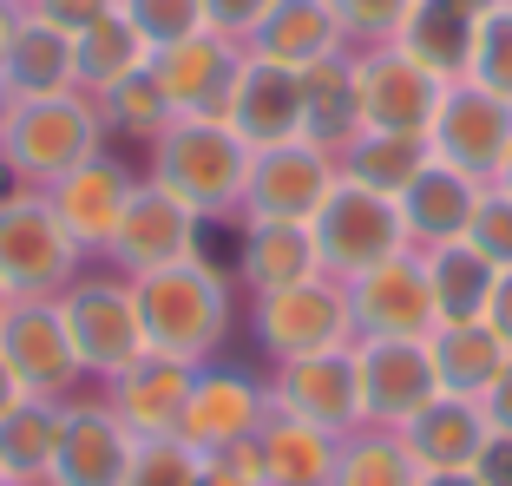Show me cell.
<instances>
[{
	"label": "cell",
	"instance_id": "1",
	"mask_svg": "<svg viewBox=\"0 0 512 486\" xmlns=\"http://www.w3.org/2000/svg\"><path fill=\"white\" fill-rule=\"evenodd\" d=\"M132 309H138L145 355L197 362L224 335L230 296H224V276H211L204 263H165V270H145V283L132 289Z\"/></svg>",
	"mask_w": 512,
	"mask_h": 486
},
{
	"label": "cell",
	"instance_id": "47",
	"mask_svg": "<svg viewBox=\"0 0 512 486\" xmlns=\"http://www.w3.org/2000/svg\"><path fill=\"white\" fill-rule=\"evenodd\" d=\"M414 486H480L473 473H427V480H414Z\"/></svg>",
	"mask_w": 512,
	"mask_h": 486
},
{
	"label": "cell",
	"instance_id": "46",
	"mask_svg": "<svg viewBox=\"0 0 512 486\" xmlns=\"http://www.w3.org/2000/svg\"><path fill=\"white\" fill-rule=\"evenodd\" d=\"M486 329H493L499 342L512 349V270H506V276L493 283V303H486Z\"/></svg>",
	"mask_w": 512,
	"mask_h": 486
},
{
	"label": "cell",
	"instance_id": "16",
	"mask_svg": "<svg viewBox=\"0 0 512 486\" xmlns=\"http://www.w3.org/2000/svg\"><path fill=\"white\" fill-rule=\"evenodd\" d=\"M355 316H362L375 335H414V342H421V335L440 322V303H434V283H427L421 263L388 257V263H375V270L362 276Z\"/></svg>",
	"mask_w": 512,
	"mask_h": 486
},
{
	"label": "cell",
	"instance_id": "13",
	"mask_svg": "<svg viewBox=\"0 0 512 486\" xmlns=\"http://www.w3.org/2000/svg\"><path fill=\"white\" fill-rule=\"evenodd\" d=\"M348 316L355 309L335 296V289L322 283H296V289H276V296H263V309H256V329H263V342H270L276 355H322L342 342Z\"/></svg>",
	"mask_w": 512,
	"mask_h": 486
},
{
	"label": "cell",
	"instance_id": "20",
	"mask_svg": "<svg viewBox=\"0 0 512 486\" xmlns=\"http://www.w3.org/2000/svg\"><path fill=\"white\" fill-rule=\"evenodd\" d=\"M401 53L414 66H427L434 79L460 73L473 60V33H480V14H467L460 0H407L401 14Z\"/></svg>",
	"mask_w": 512,
	"mask_h": 486
},
{
	"label": "cell",
	"instance_id": "50",
	"mask_svg": "<svg viewBox=\"0 0 512 486\" xmlns=\"http://www.w3.org/2000/svg\"><path fill=\"white\" fill-rule=\"evenodd\" d=\"M499 191H512V145H506V158H499Z\"/></svg>",
	"mask_w": 512,
	"mask_h": 486
},
{
	"label": "cell",
	"instance_id": "49",
	"mask_svg": "<svg viewBox=\"0 0 512 486\" xmlns=\"http://www.w3.org/2000/svg\"><path fill=\"white\" fill-rule=\"evenodd\" d=\"M197 486H243V480H230V473H217V467H197Z\"/></svg>",
	"mask_w": 512,
	"mask_h": 486
},
{
	"label": "cell",
	"instance_id": "51",
	"mask_svg": "<svg viewBox=\"0 0 512 486\" xmlns=\"http://www.w3.org/2000/svg\"><path fill=\"white\" fill-rule=\"evenodd\" d=\"M7 46H14V20L0 14V60H7Z\"/></svg>",
	"mask_w": 512,
	"mask_h": 486
},
{
	"label": "cell",
	"instance_id": "14",
	"mask_svg": "<svg viewBox=\"0 0 512 486\" xmlns=\"http://www.w3.org/2000/svg\"><path fill=\"white\" fill-rule=\"evenodd\" d=\"M66 335H73L79 362L119 368V375L138 362V355H145L138 309H132V296H125V289H112V283H92V289H79L73 303H66Z\"/></svg>",
	"mask_w": 512,
	"mask_h": 486
},
{
	"label": "cell",
	"instance_id": "23",
	"mask_svg": "<svg viewBox=\"0 0 512 486\" xmlns=\"http://www.w3.org/2000/svg\"><path fill=\"white\" fill-rule=\"evenodd\" d=\"M191 362H171V355H138L125 368V388H119V414L125 427L138 434H178V414L191 401Z\"/></svg>",
	"mask_w": 512,
	"mask_h": 486
},
{
	"label": "cell",
	"instance_id": "12",
	"mask_svg": "<svg viewBox=\"0 0 512 486\" xmlns=\"http://www.w3.org/2000/svg\"><path fill=\"white\" fill-rule=\"evenodd\" d=\"M0 362H7V375L20 381V395L66 388L73 368H79V349H73V335H66V316H53V309H40V303L14 309V316L0 322Z\"/></svg>",
	"mask_w": 512,
	"mask_h": 486
},
{
	"label": "cell",
	"instance_id": "40",
	"mask_svg": "<svg viewBox=\"0 0 512 486\" xmlns=\"http://www.w3.org/2000/svg\"><path fill=\"white\" fill-rule=\"evenodd\" d=\"M125 486H197L191 447H178V441H151V447H138L132 467H125Z\"/></svg>",
	"mask_w": 512,
	"mask_h": 486
},
{
	"label": "cell",
	"instance_id": "41",
	"mask_svg": "<svg viewBox=\"0 0 512 486\" xmlns=\"http://www.w3.org/2000/svg\"><path fill=\"white\" fill-rule=\"evenodd\" d=\"M119 0H40V20L46 27H60V33H86L92 20H106Z\"/></svg>",
	"mask_w": 512,
	"mask_h": 486
},
{
	"label": "cell",
	"instance_id": "27",
	"mask_svg": "<svg viewBox=\"0 0 512 486\" xmlns=\"http://www.w3.org/2000/svg\"><path fill=\"white\" fill-rule=\"evenodd\" d=\"M0 79H7L20 99H53V92H66V79H73V33L46 27V20L14 27V46H7V60H0Z\"/></svg>",
	"mask_w": 512,
	"mask_h": 486
},
{
	"label": "cell",
	"instance_id": "7",
	"mask_svg": "<svg viewBox=\"0 0 512 486\" xmlns=\"http://www.w3.org/2000/svg\"><path fill=\"white\" fill-rule=\"evenodd\" d=\"M73 230L60 224V211H46L33 198L0 204V283L7 289H46L73 270Z\"/></svg>",
	"mask_w": 512,
	"mask_h": 486
},
{
	"label": "cell",
	"instance_id": "26",
	"mask_svg": "<svg viewBox=\"0 0 512 486\" xmlns=\"http://www.w3.org/2000/svg\"><path fill=\"white\" fill-rule=\"evenodd\" d=\"M302 132H309V145H348V138L362 132V99H355V73L348 66L316 60V66H302Z\"/></svg>",
	"mask_w": 512,
	"mask_h": 486
},
{
	"label": "cell",
	"instance_id": "43",
	"mask_svg": "<svg viewBox=\"0 0 512 486\" xmlns=\"http://www.w3.org/2000/svg\"><path fill=\"white\" fill-rule=\"evenodd\" d=\"M407 0H335V20L348 27H401Z\"/></svg>",
	"mask_w": 512,
	"mask_h": 486
},
{
	"label": "cell",
	"instance_id": "28",
	"mask_svg": "<svg viewBox=\"0 0 512 486\" xmlns=\"http://www.w3.org/2000/svg\"><path fill=\"white\" fill-rule=\"evenodd\" d=\"M309 270H316V230H309V224H276V217H263V224L250 230L243 276H250L263 296L309 283Z\"/></svg>",
	"mask_w": 512,
	"mask_h": 486
},
{
	"label": "cell",
	"instance_id": "5",
	"mask_svg": "<svg viewBox=\"0 0 512 486\" xmlns=\"http://www.w3.org/2000/svg\"><path fill=\"white\" fill-rule=\"evenodd\" d=\"M7 152H14V165L33 171V178H66V171H79L92 158V112L73 106L66 92L27 99V106L14 112V125H7Z\"/></svg>",
	"mask_w": 512,
	"mask_h": 486
},
{
	"label": "cell",
	"instance_id": "17",
	"mask_svg": "<svg viewBox=\"0 0 512 486\" xmlns=\"http://www.w3.org/2000/svg\"><path fill=\"white\" fill-rule=\"evenodd\" d=\"M256 421H263V401H256L250 381L243 375H204V381H191V401H184V414H178V434H184V447L217 454V447L256 441Z\"/></svg>",
	"mask_w": 512,
	"mask_h": 486
},
{
	"label": "cell",
	"instance_id": "31",
	"mask_svg": "<svg viewBox=\"0 0 512 486\" xmlns=\"http://www.w3.org/2000/svg\"><path fill=\"white\" fill-rule=\"evenodd\" d=\"M60 434H66V421L46 401H14V408L0 414V473L7 480L46 473L60 460Z\"/></svg>",
	"mask_w": 512,
	"mask_h": 486
},
{
	"label": "cell",
	"instance_id": "44",
	"mask_svg": "<svg viewBox=\"0 0 512 486\" xmlns=\"http://www.w3.org/2000/svg\"><path fill=\"white\" fill-rule=\"evenodd\" d=\"M486 427L512 441V355L499 362V375L486 381Z\"/></svg>",
	"mask_w": 512,
	"mask_h": 486
},
{
	"label": "cell",
	"instance_id": "25",
	"mask_svg": "<svg viewBox=\"0 0 512 486\" xmlns=\"http://www.w3.org/2000/svg\"><path fill=\"white\" fill-rule=\"evenodd\" d=\"M138 447L125 441V427L106 421V414H73L60 434V486H125V467H132Z\"/></svg>",
	"mask_w": 512,
	"mask_h": 486
},
{
	"label": "cell",
	"instance_id": "33",
	"mask_svg": "<svg viewBox=\"0 0 512 486\" xmlns=\"http://www.w3.org/2000/svg\"><path fill=\"white\" fill-rule=\"evenodd\" d=\"M145 60H151L145 40H138L119 14H106V20H92L86 33H73V73L92 79V86H119V79L138 73Z\"/></svg>",
	"mask_w": 512,
	"mask_h": 486
},
{
	"label": "cell",
	"instance_id": "39",
	"mask_svg": "<svg viewBox=\"0 0 512 486\" xmlns=\"http://www.w3.org/2000/svg\"><path fill=\"white\" fill-rule=\"evenodd\" d=\"M106 92H112V112H119V125H132V132H145V138H151V125L171 112V99H165V86L151 79V66L125 73L119 86H106Z\"/></svg>",
	"mask_w": 512,
	"mask_h": 486
},
{
	"label": "cell",
	"instance_id": "3",
	"mask_svg": "<svg viewBox=\"0 0 512 486\" xmlns=\"http://www.w3.org/2000/svg\"><path fill=\"white\" fill-rule=\"evenodd\" d=\"M309 230H316V257H329L348 276H368L375 263L401 257V211L394 198L362 191V184H335L322 211L309 217Z\"/></svg>",
	"mask_w": 512,
	"mask_h": 486
},
{
	"label": "cell",
	"instance_id": "10",
	"mask_svg": "<svg viewBox=\"0 0 512 486\" xmlns=\"http://www.w3.org/2000/svg\"><path fill=\"white\" fill-rule=\"evenodd\" d=\"M355 362H362V408L381 421H414L427 401H440L434 355L414 335H375Z\"/></svg>",
	"mask_w": 512,
	"mask_h": 486
},
{
	"label": "cell",
	"instance_id": "8",
	"mask_svg": "<svg viewBox=\"0 0 512 486\" xmlns=\"http://www.w3.org/2000/svg\"><path fill=\"white\" fill-rule=\"evenodd\" d=\"M224 125L250 152H270V145L302 138V79L289 73V66L250 60L237 73V86H230V99H224Z\"/></svg>",
	"mask_w": 512,
	"mask_h": 486
},
{
	"label": "cell",
	"instance_id": "22",
	"mask_svg": "<svg viewBox=\"0 0 512 486\" xmlns=\"http://www.w3.org/2000/svg\"><path fill=\"white\" fill-rule=\"evenodd\" d=\"M335 7L329 0H276L270 14L256 20V46H263V60L270 66H289V73H302V66H316L335 53Z\"/></svg>",
	"mask_w": 512,
	"mask_h": 486
},
{
	"label": "cell",
	"instance_id": "29",
	"mask_svg": "<svg viewBox=\"0 0 512 486\" xmlns=\"http://www.w3.org/2000/svg\"><path fill=\"white\" fill-rule=\"evenodd\" d=\"M427 355H434V381L447 395H480L486 381L499 375V362H506V342L486 322H440Z\"/></svg>",
	"mask_w": 512,
	"mask_h": 486
},
{
	"label": "cell",
	"instance_id": "11",
	"mask_svg": "<svg viewBox=\"0 0 512 486\" xmlns=\"http://www.w3.org/2000/svg\"><path fill=\"white\" fill-rule=\"evenodd\" d=\"M355 99H362L368 132H421V125H434L440 79L407 53H381V60L355 66Z\"/></svg>",
	"mask_w": 512,
	"mask_h": 486
},
{
	"label": "cell",
	"instance_id": "2",
	"mask_svg": "<svg viewBox=\"0 0 512 486\" xmlns=\"http://www.w3.org/2000/svg\"><path fill=\"white\" fill-rule=\"evenodd\" d=\"M243 171H250V145L217 119H184L158 145V191H171L184 211L230 204V191H243Z\"/></svg>",
	"mask_w": 512,
	"mask_h": 486
},
{
	"label": "cell",
	"instance_id": "4",
	"mask_svg": "<svg viewBox=\"0 0 512 486\" xmlns=\"http://www.w3.org/2000/svg\"><path fill=\"white\" fill-rule=\"evenodd\" d=\"M243 191L263 217L276 224H309L322 211V198L335 191L329 178V158L309 145V138H289V145H270V152H256L250 171H243Z\"/></svg>",
	"mask_w": 512,
	"mask_h": 486
},
{
	"label": "cell",
	"instance_id": "38",
	"mask_svg": "<svg viewBox=\"0 0 512 486\" xmlns=\"http://www.w3.org/2000/svg\"><path fill=\"white\" fill-rule=\"evenodd\" d=\"M460 243H473L493 270H512V191H480Z\"/></svg>",
	"mask_w": 512,
	"mask_h": 486
},
{
	"label": "cell",
	"instance_id": "48",
	"mask_svg": "<svg viewBox=\"0 0 512 486\" xmlns=\"http://www.w3.org/2000/svg\"><path fill=\"white\" fill-rule=\"evenodd\" d=\"M14 401H20V381H14V375H7V362H0V414L14 408Z\"/></svg>",
	"mask_w": 512,
	"mask_h": 486
},
{
	"label": "cell",
	"instance_id": "19",
	"mask_svg": "<svg viewBox=\"0 0 512 486\" xmlns=\"http://www.w3.org/2000/svg\"><path fill=\"white\" fill-rule=\"evenodd\" d=\"M473 204H480V191H473L467 171L427 165L421 178H414L401 198H394V211H401V237H421V243H434V250H440V243L467 237Z\"/></svg>",
	"mask_w": 512,
	"mask_h": 486
},
{
	"label": "cell",
	"instance_id": "53",
	"mask_svg": "<svg viewBox=\"0 0 512 486\" xmlns=\"http://www.w3.org/2000/svg\"><path fill=\"white\" fill-rule=\"evenodd\" d=\"M0 322H7V283H0Z\"/></svg>",
	"mask_w": 512,
	"mask_h": 486
},
{
	"label": "cell",
	"instance_id": "36",
	"mask_svg": "<svg viewBox=\"0 0 512 486\" xmlns=\"http://www.w3.org/2000/svg\"><path fill=\"white\" fill-rule=\"evenodd\" d=\"M473 86H486L493 99L512 106V7H493L480 14V33H473Z\"/></svg>",
	"mask_w": 512,
	"mask_h": 486
},
{
	"label": "cell",
	"instance_id": "45",
	"mask_svg": "<svg viewBox=\"0 0 512 486\" xmlns=\"http://www.w3.org/2000/svg\"><path fill=\"white\" fill-rule=\"evenodd\" d=\"M473 467H480V473H473L480 486H512V441H506V434H499V441H486V454L473 460Z\"/></svg>",
	"mask_w": 512,
	"mask_h": 486
},
{
	"label": "cell",
	"instance_id": "21",
	"mask_svg": "<svg viewBox=\"0 0 512 486\" xmlns=\"http://www.w3.org/2000/svg\"><path fill=\"white\" fill-rule=\"evenodd\" d=\"M125 204H132V184H125V171L112 165V158H86L79 171H66V178H60V198H53V211H60V224L73 230V243H112Z\"/></svg>",
	"mask_w": 512,
	"mask_h": 486
},
{
	"label": "cell",
	"instance_id": "6",
	"mask_svg": "<svg viewBox=\"0 0 512 486\" xmlns=\"http://www.w3.org/2000/svg\"><path fill=\"white\" fill-rule=\"evenodd\" d=\"M506 145H512V106L506 99H493L486 86L440 92V106H434V152H440V165L480 178V171H499Z\"/></svg>",
	"mask_w": 512,
	"mask_h": 486
},
{
	"label": "cell",
	"instance_id": "42",
	"mask_svg": "<svg viewBox=\"0 0 512 486\" xmlns=\"http://www.w3.org/2000/svg\"><path fill=\"white\" fill-rule=\"evenodd\" d=\"M276 0H204V27H217V33H243V27H256V20L270 14Z\"/></svg>",
	"mask_w": 512,
	"mask_h": 486
},
{
	"label": "cell",
	"instance_id": "9",
	"mask_svg": "<svg viewBox=\"0 0 512 486\" xmlns=\"http://www.w3.org/2000/svg\"><path fill=\"white\" fill-rule=\"evenodd\" d=\"M151 79L165 86V99L178 112H224V99H230V86H237V53H230V33H217V27H204V33H191V40H178V46H158L151 53Z\"/></svg>",
	"mask_w": 512,
	"mask_h": 486
},
{
	"label": "cell",
	"instance_id": "18",
	"mask_svg": "<svg viewBox=\"0 0 512 486\" xmlns=\"http://www.w3.org/2000/svg\"><path fill=\"white\" fill-rule=\"evenodd\" d=\"M191 230H197V211H184L171 191H132L112 243H119V257L138 263V270H165V263L191 257Z\"/></svg>",
	"mask_w": 512,
	"mask_h": 486
},
{
	"label": "cell",
	"instance_id": "30",
	"mask_svg": "<svg viewBox=\"0 0 512 486\" xmlns=\"http://www.w3.org/2000/svg\"><path fill=\"white\" fill-rule=\"evenodd\" d=\"M427 283H434L440 322H486V303H493L499 270L473 250V243H440L434 263H427Z\"/></svg>",
	"mask_w": 512,
	"mask_h": 486
},
{
	"label": "cell",
	"instance_id": "24",
	"mask_svg": "<svg viewBox=\"0 0 512 486\" xmlns=\"http://www.w3.org/2000/svg\"><path fill=\"white\" fill-rule=\"evenodd\" d=\"M407 454L427 473H467L486 454V427L467 401H427L414 421H407Z\"/></svg>",
	"mask_w": 512,
	"mask_h": 486
},
{
	"label": "cell",
	"instance_id": "52",
	"mask_svg": "<svg viewBox=\"0 0 512 486\" xmlns=\"http://www.w3.org/2000/svg\"><path fill=\"white\" fill-rule=\"evenodd\" d=\"M460 7H467V14H486V7H493V0H460Z\"/></svg>",
	"mask_w": 512,
	"mask_h": 486
},
{
	"label": "cell",
	"instance_id": "34",
	"mask_svg": "<svg viewBox=\"0 0 512 486\" xmlns=\"http://www.w3.org/2000/svg\"><path fill=\"white\" fill-rule=\"evenodd\" d=\"M256 447H263V480H276V486H316V480L335 473L329 441H322V427H309V421L270 427Z\"/></svg>",
	"mask_w": 512,
	"mask_h": 486
},
{
	"label": "cell",
	"instance_id": "37",
	"mask_svg": "<svg viewBox=\"0 0 512 486\" xmlns=\"http://www.w3.org/2000/svg\"><path fill=\"white\" fill-rule=\"evenodd\" d=\"M335 486H414V454L394 441H368L335 460Z\"/></svg>",
	"mask_w": 512,
	"mask_h": 486
},
{
	"label": "cell",
	"instance_id": "15",
	"mask_svg": "<svg viewBox=\"0 0 512 486\" xmlns=\"http://www.w3.org/2000/svg\"><path fill=\"white\" fill-rule=\"evenodd\" d=\"M283 401H289L296 421H309V427L329 434V427H342V421L362 414V362H355L348 349L296 355L289 375H283Z\"/></svg>",
	"mask_w": 512,
	"mask_h": 486
},
{
	"label": "cell",
	"instance_id": "54",
	"mask_svg": "<svg viewBox=\"0 0 512 486\" xmlns=\"http://www.w3.org/2000/svg\"><path fill=\"white\" fill-rule=\"evenodd\" d=\"M0 486H7V480H0Z\"/></svg>",
	"mask_w": 512,
	"mask_h": 486
},
{
	"label": "cell",
	"instance_id": "35",
	"mask_svg": "<svg viewBox=\"0 0 512 486\" xmlns=\"http://www.w3.org/2000/svg\"><path fill=\"white\" fill-rule=\"evenodd\" d=\"M119 20L145 40V53L204 33V0H119Z\"/></svg>",
	"mask_w": 512,
	"mask_h": 486
},
{
	"label": "cell",
	"instance_id": "32",
	"mask_svg": "<svg viewBox=\"0 0 512 486\" xmlns=\"http://www.w3.org/2000/svg\"><path fill=\"white\" fill-rule=\"evenodd\" d=\"M348 171H355V184H362V191L401 198L407 184L427 171V145H421V132H368V138H355Z\"/></svg>",
	"mask_w": 512,
	"mask_h": 486
}]
</instances>
